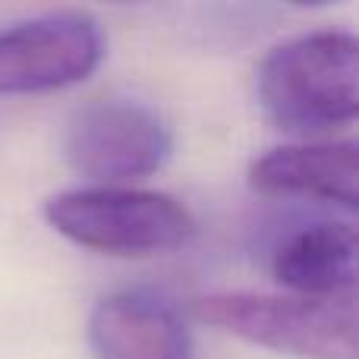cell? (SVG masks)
Listing matches in <instances>:
<instances>
[{
	"mask_svg": "<svg viewBox=\"0 0 359 359\" xmlns=\"http://www.w3.org/2000/svg\"><path fill=\"white\" fill-rule=\"evenodd\" d=\"M255 98L284 133L312 136L350 126L359 114L356 38L322 29L271 48L255 73Z\"/></svg>",
	"mask_w": 359,
	"mask_h": 359,
	"instance_id": "6da1fadb",
	"label": "cell"
},
{
	"mask_svg": "<svg viewBox=\"0 0 359 359\" xmlns=\"http://www.w3.org/2000/svg\"><path fill=\"white\" fill-rule=\"evenodd\" d=\"M44 221L82 249L117 259H149L186 246L196 215L180 198L136 186H82L44 202Z\"/></svg>",
	"mask_w": 359,
	"mask_h": 359,
	"instance_id": "7a4b0ae2",
	"label": "cell"
},
{
	"mask_svg": "<svg viewBox=\"0 0 359 359\" xmlns=\"http://www.w3.org/2000/svg\"><path fill=\"white\" fill-rule=\"evenodd\" d=\"M208 328L293 359H356V303L221 290L196 299Z\"/></svg>",
	"mask_w": 359,
	"mask_h": 359,
	"instance_id": "3957f363",
	"label": "cell"
},
{
	"mask_svg": "<svg viewBox=\"0 0 359 359\" xmlns=\"http://www.w3.org/2000/svg\"><path fill=\"white\" fill-rule=\"evenodd\" d=\"M174 136L151 104L126 95L88 98L63 130V155L98 186L145 180L168 164Z\"/></svg>",
	"mask_w": 359,
	"mask_h": 359,
	"instance_id": "277c9868",
	"label": "cell"
},
{
	"mask_svg": "<svg viewBox=\"0 0 359 359\" xmlns=\"http://www.w3.org/2000/svg\"><path fill=\"white\" fill-rule=\"evenodd\" d=\"M104 60V32L88 13H44L0 29V95H48L86 82Z\"/></svg>",
	"mask_w": 359,
	"mask_h": 359,
	"instance_id": "5b68a950",
	"label": "cell"
},
{
	"mask_svg": "<svg viewBox=\"0 0 359 359\" xmlns=\"http://www.w3.org/2000/svg\"><path fill=\"white\" fill-rule=\"evenodd\" d=\"M86 337L95 359H192L183 316L149 290L101 297L88 316Z\"/></svg>",
	"mask_w": 359,
	"mask_h": 359,
	"instance_id": "8992f818",
	"label": "cell"
},
{
	"mask_svg": "<svg viewBox=\"0 0 359 359\" xmlns=\"http://www.w3.org/2000/svg\"><path fill=\"white\" fill-rule=\"evenodd\" d=\"M249 186L271 198H312L353 215L359 205L356 142H299L280 145L249 164Z\"/></svg>",
	"mask_w": 359,
	"mask_h": 359,
	"instance_id": "52a82bcc",
	"label": "cell"
},
{
	"mask_svg": "<svg viewBox=\"0 0 359 359\" xmlns=\"http://www.w3.org/2000/svg\"><path fill=\"white\" fill-rule=\"evenodd\" d=\"M353 221H312L290 230L271 252V278L293 297L347 299L356 284Z\"/></svg>",
	"mask_w": 359,
	"mask_h": 359,
	"instance_id": "ba28073f",
	"label": "cell"
}]
</instances>
